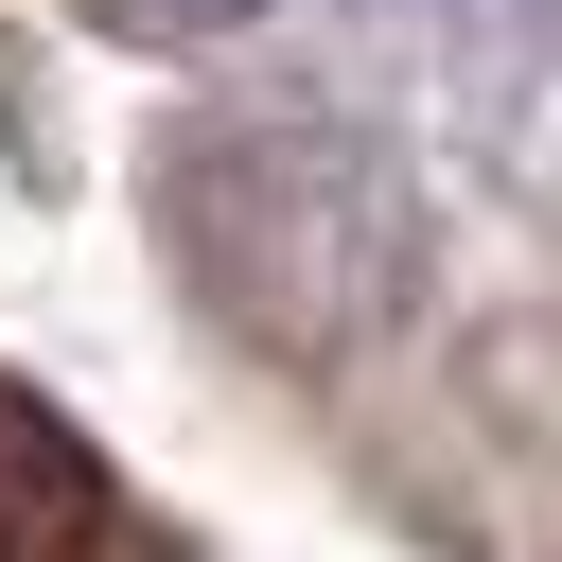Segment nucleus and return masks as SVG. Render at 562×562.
I'll return each mask as SVG.
<instances>
[{"label":"nucleus","instance_id":"obj_2","mask_svg":"<svg viewBox=\"0 0 562 562\" xmlns=\"http://www.w3.org/2000/svg\"><path fill=\"white\" fill-rule=\"evenodd\" d=\"M88 18H123V35H228V18H263V0H88Z\"/></svg>","mask_w":562,"mask_h":562},{"label":"nucleus","instance_id":"obj_1","mask_svg":"<svg viewBox=\"0 0 562 562\" xmlns=\"http://www.w3.org/2000/svg\"><path fill=\"white\" fill-rule=\"evenodd\" d=\"M158 246L263 369H351L422 299V176L351 105H193L158 140Z\"/></svg>","mask_w":562,"mask_h":562}]
</instances>
